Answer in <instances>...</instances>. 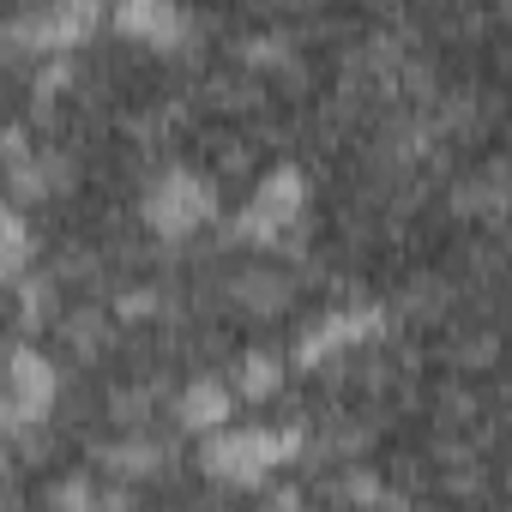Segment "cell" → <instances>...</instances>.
Returning a JSON list of instances; mask_svg holds the SVG:
<instances>
[{
	"mask_svg": "<svg viewBox=\"0 0 512 512\" xmlns=\"http://www.w3.org/2000/svg\"><path fill=\"white\" fill-rule=\"evenodd\" d=\"M211 211H217V193H211V181L193 175V169H169V175L145 193V223H151L157 235H193Z\"/></svg>",
	"mask_w": 512,
	"mask_h": 512,
	"instance_id": "3957f363",
	"label": "cell"
},
{
	"mask_svg": "<svg viewBox=\"0 0 512 512\" xmlns=\"http://www.w3.org/2000/svg\"><path fill=\"white\" fill-rule=\"evenodd\" d=\"M49 404H55V368H49V356L13 350V386H7L13 422H37V416H49Z\"/></svg>",
	"mask_w": 512,
	"mask_h": 512,
	"instance_id": "277c9868",
	"label": "cell"
},
{
	"mask_svg": "<svg viewBox=\"0 0 512 512\" xmlns=\"http://www.w3.org/2000/svg\"><path fill=\"white\" fill-rule=\"evenodd\" d=\"M278 380H284V356H278V350H247V356H241V368H235L241 398H272V392H278Z\"/></svg>",
	"mask_w": 512,
	"mask_h": 512,
	"instance_id": "ba28073f",
	"label": "cell"
},
{
	"mask_svg": "<svg viewBox=\"0 0 512 512\" xmlns=\"http://www.w3.org/2000/svg\"><path fill=\"white\" fill-rule=\"evenodd\" d=\"M115 25L127 37H145V43H175L187 19L175 7H163V0H127V7H115Z\"/></svg>",
	"mask_w": 512,
	"mask_h": 512,
	"instance_id": "52a82bcc",
	"label": "cell"
},
{
	"mask_svg": "<svg viewBox=\"0 0 512 512\" xmlns=\"http://www.w3.org/2000/svg\"><path fill=\"white\" fill-rule=\"evenodd\" d=\"M235 302L253 308V314H278L290 302V278H278V272H241L235 278Z\"/></svg>",
	"mask_w": 512,
	"mask_h": 512,
	"instance_id": "9c48e42d",
	"label": "cell"
},
{
	"mask_svg": "<svg viewBox=\"0 0 512 512\" xmlns=\"http://www.w3.org/2000/svg\"><path fill=\"white\" fill-rule=\"evenodd\" d=\"M25 253H31V241H25V217L7 211V266H13V272L25 266Z\"/></svg>",
	"mask_w": 512,
	"mask_h": 512,
	"instance_id": "30bf717a",
	"label": "cell"
},
{
	"mask_svg": "<svg viewBox=\"0 0 512 512\" xmlns=\"http://www.w3.org/2000/svg\"><path fill=\"white\" fill-rule=\"evenodd\" d=\"M175 416H181V428H193L199 440H211V434L235 428V422H229V416H235V386H223V380H193V386L175 398Z\"/></svg>",
	"mask_w": 512,
	"mask_h": 512,
	"instance_id": "5b68a950",
	"label": "cell"
},
{
	"mask_svg": "<svg viewBox=\"0 0 512 512\" xmlns=\"http://www.w3.org/2000/svg\"><path fill=\"white\" fill-rule=\"evenodd\" d=\"M296 452H302V434H296V428H223V434L199 440L205 476L241 482V488L266 482V476H272L278 464H290Z\"/></svg>",
	"mask_w": 512,
	"mask_h": 512,
	"instance_id": "6da1fadb",
	"label": "cell"
},
{
	"mask_svg": "<svg viewBox=\"0 0 512 512\" xmlns=\"http://www.w3.org/2000/svg\"><path fill=\"white\" fill-rule=\"evenodd\" d=\"M380 326V314L374 308H350V314H332V320H320L302 344H296V362H320V356H332V350H344V344H356L362 332H374Z\"/></svg>",
	"mask_w": 512,
	"mask_h": 512,
	"instance_id": "8992f818",
	"label": "cell"
},
{
	"mask_svg": "<svg viewBox=\"0 0 512 512\" xmlns=\"http://www.w3.org/2000/svg\"><path fill=\"white\" fill-rule=\"evenodd\" d=\"M308 211V181H302V169H272L260 187H253V199H247V211H241V235L247 241H260V247H272V241H284L290 235V223Z\"/></svg>",
	"mask_w": 512,
	"mask_h": 512,
	"instance_id": "7a4b0ae2",
	"label": "cell"
}]
</instances>
